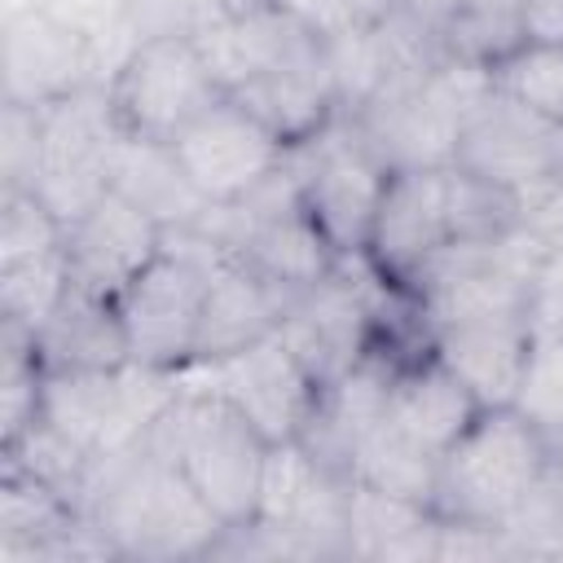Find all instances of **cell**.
Here are the masks:
<instances>
[{
	"mask_svg": "<svg viewBox=\"0 0 563 563\" xmlns=\"http://www.w3.org/2000/svg\"><path fill=\"white\" fill-rule=\"evenodd\" d=\"M347 479L356 484H369V488H383L391 497H405V501H418V506H431L435 510V488H440V453L422 449L413 435H405L396 422H374L361 444L352 449V471Z\"/></svg>",
	"mask_w": 563,
	"mask_h": 563,
	"instance_id": "44dd1931",
	"label": "cell"
},
{
	"mask_svg": "<svg viewBox=\"0 0 563 563\" xmlns=\"http://www.w3.org/2000/svg\"><path fill=\"white\" fill-rule=\"evenodd\" d=\"M550 471V435L515 405L484 409L440 457L435 515L466 523H497Z\"/></svg>",
	"mask_w": 563,
	"mask_h": 563,
	"instance_id": "277c9868",
	"label": "cell"
},
{
	"mask_svg": "<svg viewBox=\"0 0 563 563\" xmlns=\"http://www.w3.org/2000/svg\"><path fill=\"white\" fill-rule=\"evenodd\" d=\"M484 413V405L471 396V387L444 369L431 352L413 356L396 369L391 400H387V422H396L405 435H413L431 453H449L453 440Z\"/></svg>",
	"mask_w": 563,
	"mask_h": 563,
	"instance_id": "e0dca14e",
	"label": "cell"
},
{
	"mask_svg": "<svg viewBox=\"0 0 563 563\" xmlns=\"http://www.w3.org/2000/svg\"><path fill=\"white\" fill-rule=\"evenodd\" d=\"M229 13L224 0H128V18L123 31L132 35V44L141 40H163V35H198L211 22H220Z\"/></svg>",
	"mask_w": 563,
	"mask_h": 563,
	"instance_id": "4316f807",
	"label": "cell"
},
{
	"mask_svg": "<svg viewBox=\"0 0 563 563\" xmlns=\"http://www.w3.org/2000/svg\"><path fill=\"white\" fill-rule=\"evenodd\" d=\"M158 251H163V224L114 189H106L79 220L66 224L70 286L101 299H119L128 282Z\"/></svg>",
	"mask_w": 563,
	"mask_h": 563,
	"instance_id": "30bf717a",
	"label": "cell"
},
{
	"mask_svg": "<svg viewBox=\"0 0 563 563\" xmlns=\"http://www.w3.org/2000/svg\"><path fill=\"white\" fill-rule=\"evenodd\" d=\"M106 92H110L114 123L150 141H176L180 128H189L202 110L229 97L211 79L189 35H163V40L132 44L119 57Z\"/></svg>",
	"mask_w": 563,
	"mask_h": 563,
	"instance_id": "5b68a950",
	"label": "cell"
},
{
	"mask_svg": "<svg viewBox=\"0 0 563 563\" xmlns=\"http://www.w3.org/2000/svg\"><path fill=\"white\" fill-rule=\"evenodd\" d=\"M180 167L198 185L207 202H238L251 189H260L290 154L282 136H273L246 106L233 97H220L211 110H202L189 128L172 141Z\"/></svg>",
	"mask_w": 563,
	"mask_h": 563,
	"instance_id": "ba28073f",
	"label": "cell"
},
{
	"mask_svg": "<svg viewBox=\"0 0 563 563\" xmlns=\"http://www.w3.org/2000/svg\"><path fill=\"white\" fill-rule=\"evenodd\" d=\"M44 369H119L128 365V334L114 299L66 290L62 308L31 334Z\"/></svg>",
	"mask_w": 563,
	"mask_h": 563,
	"instance_id": "d6986e66",
	"label": "cell"
},
{
	"mask_svg": "<svg viewBox=\"0 0 563 563\" xmlns=\"http://www.w3.org/2000/svg\"><path fill=\"white\" fill-rule=\"evenodd\" d=\"M255 523L277 532L290 554H347V475L330 471L303 440L268 444Z\"/></svg>",
	"mask_w": 563,
	"mask_h": 563,
	"instance_id": "52a82bcc",
	"label": "cell"
},
{
	"mask_svg": "<svg viewBox=\"0 0 563 563\" xmlns=\"http://www.w3.org/2000/svg\"><path fill=\"white\" fill-rule=\"evenodd\" d=\"M515 409L532 418L545 435L563 431V339H532Z\"/></svg>",
	"mask_w": 563,
	"mask_h": 563,
	"instance_id": "484cf974",
	"label": "cell"
},
{
	"mask_svg": "<svg viewBox=\"0 0 563 563\" xmlns=\"http://www.w3.org/2000/svg\"><path fill=\"white\" fill-rule=\"evenodd\" d=\"M550 471L559 475V484H563V431L559 435H550Z\"/></svg>",
	"mask_w": 563,
	"mask_h": 563,
	"instance_id": "1f68e13d",
	"label": "cell"
},
{
	"mask_svg": "<svg viewBox=\"0 0 563 563\" xmlns=\"http://www.w3.org/2000/svg\"><path fill=\"white\" fill-rule=\"evenodd\" d=\"M457 167L506 185L519 194V207L554 180V163H550V123L537 119L532 110H523L519 101L493 92L479 114L462 128L457 141Z\"/></svg>",
	"mask_w": 563,
	"mask_h": 563,
	"instance_id": "7c38bea8",
	"label": "cell"
},
{
	"mask_svg": "<svg viewBox=\"0 0 563 563\" xmlns=\"http://www.w3.org/2000/svg\"><path fill=\"white\" fill-rule=\"evenodd\" d=\"M431 519H435L431 506H418V501H405L383 488L347 479V554L391 559L409 537L431 528Z\"/></svg>",
	"mask_w": 563,
	"mask_h": 563,
	"instance_id": "7402d4cb",
	"label": "cell"
},
{
	"mask_svg": "<svg viewBox=\"0 0 563 563\" xmlns=\"http://www.w3.org/2000/svg\"><path fill=\"white\" fill-rule=\"evenodd\" d=\"M176 387L180 391H216L229 405H238L251 427L277 444V440H299L321 387L317 378L299 365V356L286 347V339L273 330L264 339H255L251 347L220 356V361H185L176 369Z\"/></svg>",
	"mask_w": 563,
	"mask_h": 563,
	"instance_id": "8992f818",
	"label": "cell"
},
{
	"mask_svg": "<svg viewBox=\"0 0 563 563\" xmlns=\"http://www.w3.org/2000/svg\"><path fill=\"white\" fill-rule=\"evenodd\" d=\"M194 44H198L211 79L224 92L242 88L246 79H255L264 70H277V66H290V62H308V57H317L325 48L317 35H308L299 22H290L273 4L224 13L220 22L198 31Z\"/></svg>",
	"mask_w": 563,
	"mask_h": 563,
	"instance_id": "4fadbf2b",
	"label": "cell"
},
{
	"mask_svg": "<svg viewBox=\"0 0 563 563\" xmlns=\"http://www.w3.org/2000/svg\"><path fill=\"white\" fill-rule=\"evenodd\" d=\"M229 97L238 106H246L286 145H303L339 119V97H334V84H330L325 48L308 62L264 70V75L246 79L242 88H233Z\"/></svg>",
	"mask_w": 563,
	"mask_h": 563,
	"instance_id": "2e32d148",
	"label": "cell"
},
{
	"mask_svg": "<svg viewBox=\"0 0 563 563\" xmlns=\"http://www.w3.org/2000/svg\"><path fill=\"white\" fill-rule=\"evenodd\" d=\"M550 163H554V176L563 180V119L550 123Z\"/></svg>",
	"mask_w": 563,
	"mask_h": 563,
	"instance_id": "4dcf8cb0",
	"label": "cell"
},
{
	"mask_svg": "<svg viewBox=\"0 0 563 563\" xmlns=\"http://www.w3.org/2000/svg\"><path fill=\"white\" fill-rule=\"evenodd\" d=\"M290 303L295 299L282 295L273 282H264L251 264L229 260L207 282V299H202L198 339H194L189 361H220V356H233V352L251 347L255 339H264L282 325Z\"/></svg>",
	"mask_w": 563,
	"mask_h": 563,
	"instance_id": "9a60e30c",
	"label": "cell"
},
{
	"mask_svg": "<svg viewBox=\"0 0 563 563\" xmlns=\"http://www.w3.org/2000/svg\"><path fill=\"white\" fill-rule=\"evenodd\" d=\"M84 515L106 537L114 559H194L211 554L224 519L185 479V471L154 449L92 457Z\"/></svg>",
	"mask_w": 563,
	"mask_h": 563,
	"instance_id": "6da1fadb",
	"label": "cell"
},
{
	"mask_svg": "<svg viewBox=\"0 0 563 563\" xmlns=\"http://www.w3.org/2000/svg\"><path fill=\"white\" fill-rule=\"evenodd\" d=\"M523 26L528 40L563 44V0H523Z\"/></svg>",
	"mask_w": 563,
	"mask_h": 563,
	"instance_id": "f546056e",
	"label": "cell"
},
{
	"mask_svg": "<svg viewBox=\"0 0 563 563\" xmlns=\"http://www.w3.org/2000/svg\"><path fill=\"white\" fill-rule=\"evenodd\" d=\"M523 321L532 339H563V251H545L528 282Z\"/></svg>",
	"mask_w": 563,
	"mask_h": 563,
	"instance_id": "f1b7e54d",
	"label": "cell"
},
{
	"mask_svg": "<svg viewBox=\"0 0 563 563\" xmlns=\"http://www.w3.org/2000/svg\"><path fill=\"white\" fill-rule=\"evenodd\" d=\"M493 84L501 97L519 101L537 119H563V44L554 40H523L493 66Z\"/></svg>",
	"mask_w": 563,
	"mask_h": 563,
	"instance_id": "cb8c5ba5",
	"label": "cell"
},
{
	"mask_svg": "<svg viewBox=\"0 0 563 563\" xmlns=\"http://www.w3.org/2000/svg\"><path fill=\"white\" fill-rule=\"evenodd\" d=\"M238 260L251 264L264 282H273L282 295L299 299L303 290H312L317 282H325L334 273L339 251L330 246V238L317 229V220L299 202V207L277 211L268 220H255Z\"/></svg>",
	"mask_w": 563,
	"mask_h": 563,
	"instance_id": "ffe728a7",
	"label": "cell"
},
{
	"mask_svg": "<svg viewBox=\"0 0 563 563\" xmlns=\"http://www.w3.org/2000/svg\"><path fill=\"white\" fill-rule=\"evenodd\" d=\"M66 246V224L31 185H4L0 202V264Z\"/></svg>",
	"mask_w": 563,
	"mask_h": 563,
	"instance_id": "d4e9b609",
	"label": "cell"
},
{
	"mask_svg": "<svg viewBox=\"0 0 563 563\" xmlns=\"http://www.w3.org/2000/svg\"><path fill=\"white\" fill-rule=\"evenodd\" d=\"M268 4L282 9L290 22H299L321 44L365 31V26H378L396 13V0H268Z\"/></svg>",
	"mask_w": 563,
	"mask_h": 563,
	"instance_id": "83f0119b",
	"label": "cell"
},
{
	"mask_svg": "<svg viewBox=\"0 0 563 563\" xmlns=\"http://www.w3.org/2000/svg\"><path fill=\"white\" fill-rule=\"evenodd\" d=\"M141 444L176 462L229 528L255 519L268 440L224 396L176 391V400L154 418Z\"/></svg>",
	"mask_w": 563,
	"mask_h": 563,
	"instance_id": "7a4b0ae2",
	"label": "cell"
},
{
	"mask_svg": "<svg viewBox=\"0 0 563 563\" xmlns=\"http://www.w3.org/2000/svg\"><path fill=\"white\" fill-rule=\"evenodd\" d=\"M66 290H70L66 246L0 264V312L9 325L26 330V334H35L62 308Z\"/></svg>",
	"mask_w": 563,
	"mask_h": 563,
	"instance_id": "603a6c76",
	"label": "cell"
},
{
	"mask_svg": "<svg viewBox=\"0 0 563 563\" xmlns=\"http://www.w3.org/2000/svg\"><path fill=\"white\" fill-rule=\"evenodd\" d=\"M444 242H453L449 233V167H409V172H391L378 216H374V233H369V260L391 277V282H409Z\"/></svg>",
	"mask_w": 563,
	"mask_h": 563,
	"instance_id": "8fae6325",
	"label": "cell"
},
{
	"mask_svg": "<svg viewBox=\"0 0 563 563\" xmlns=\"http://www.w3.org/2000/svg\"><path fill=\"white\" fill-rule=\"evenodd\" d=\"M229 260L233 255L207 233H198L194 224L163 233V251L114 299L123 317V334H128V356L136 365L180 369L194 356L207 282Z\"/></svg>",
	"mask_w": 563,
	"mask_h": 563,
	"instance_id": "3957f363",
	"label": "cell"
},
{
	"mask_svg": "<svg viewBox=\"0 0 563 563\" xmlns=\"http://www.w3.org/2000/svg\"><path fill=\"white\" fill-rule=\"evenodd\" d=\"M97 40L66 26L40 4L13 9L4 22V101L44 110L97 84Z\"/></svg>",
	"mask_w": 563,
	"mask_h": 563,
	"instance_id": "9c48e42d",
	"label": "cell"
},
{
	"mask_svg": "<svg viewBox=\"0 0 563 563\" xmlns=\"http://www.w3.org/2000/svg\"><path fill=\"white\" fill-rule=\"evenodd\" d=\"M110 189L123 194L128 202H136L150 220H158L163 233L189 229L207 211V198L198 194V185L180 167L172 141L132 136L123 128H119L114 150H110Z\"/></svg>",
	"mask_w": 563,
	"mask_h": 563,
	"instance_id": "ac0fdd59",
	"label": "cell"
},
{
	"mask_svg": "<svg viewBox=\"0 0 563 563\" xmlns=\"http://www.w3.org/2000/svg\"><path fill=\"white\" fill-rule=\"evenodd\" d=\"M528 352H532V334L523 317L466 321V325H444L431 334V356L444 369H453L484 409L515 405L523 369H528Z\"/></svg>",
	"mask_w": 563,
	"mask_h": 563,
	"instance_id": "5bb4252c",
	"label": "cell"
}]
</instances>
